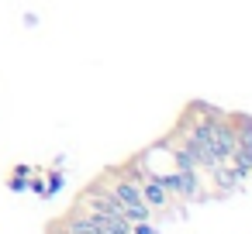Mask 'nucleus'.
I'll return each instance as SVG.
<instances>
[{
	"instance_id": "nucleus-1",
	"label": "nucleus",
	"mask_w": 252,
	"mask_h": 234,
	"mask_svg": "<svg viewBox=\"0 0 252 234\" xmlns=\"http://www.w3.org/2000/svg\"><path fill=\"white\" fill-rule=\"evenodd\" d=\"M235 145H238V134L228 121H211V148L218 155V162L231 158L235 155Z\"/></svg>"
},
{
	"instance_id": "nucleus-2",
	"label": "nucleus",
	"mask_w": 252,
	"mask_h": 234,
	"mask_svg": "<svg viewBox=\"0 0 252 234\" xmlns=\"http://www.w3.org/2000/svg\"><path fill=\"white\" fill-rule=\"evenodd\" d=\"M138 189H142V203H145L149 210H159V207H166V203H169V193H166V186L159 182V176H156V172H145V176H142V182H138Z\"/></svg>"
},
{
	"instance_id": "nucleus-3",
	"label": "nucleus",
	"mask_w": 252,
	"mask_h": 234,
	"mask_svg": "<svg viewBox=\"0 0 252 234\" xmlns=\"http://www.w3.org/2000/svg\"><path fill=\"white\" fill-rule=\"evenodd\" d=\"M111 196H114V200H118L121 207L142 203V189H138V179H131V176L118 179V182H114V189H111Z\"/></svg>"
},
{
	"instance_id": "nucleus-4",
	"label": "nucleus",
	"mask_w": 252,
	"mask_h": 234,
	"mask_svg": "<svg viewBox=\"0 0 252 234\" xmlns=\"http://www.w3.org/2000/svg\"><path fill=\"white\" fill-rule=\"evenodd\" d=\"M66 234H104V227L90 213H76L73 220H66Z\"/></svg>"
},
{
	"instance_id": "nucleus-5",
	"label": "nucleus",
	"mask_w": 252,
	"mask_h": 234,
	"mask_svg": "<svg viewBox=\"0 0 252 234\" xmlns=\"http://www.w3.org/2000/svg\"><path fill=\"white\" fill-rule=\"evenodd\" d=\"M173 158H176V165H180V169H200V165H197V158H193V152H190V145H187V141H183V145H180V148H173Z\"/></svg>"
},
{
	"instance_id": "nucleus-6",
	"label": "nucleus",
	"mask_w": 252,
	"mask_h": 234,
	"mask_svg": "<svg viewBox=\"0 0 252 234\" xmlns=\"http://www.w3.org/2000/svg\"><path fill=\"white\" fill-rule=\"evenodd\" d=\"M131 234H156V227H152L149 220H135V227H131Z\"/></svg>"
}]
</instances>
